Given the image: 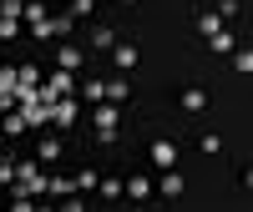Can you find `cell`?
<instances>
[{"mask_svg":"<svg viewBox=\"0 0 253 212\" xmlns=\"http://www.w3.org/2000/svg\"><path fill=\"white\" fill-rule=\"evenodd\" d=\"M112 61H117V71H137V66H142V46H137V40H117V46H112Z\"/></svg>","mask_w":253,"mask_h":212,"instance_id":"cell-1","label":"cell"},{"mask_svg":"<svg viewBox=\"0 0 253 212\" xmlns=\"http://www.w3.org/2000/svg\"><path fill=\"white\" fill-rule=\"evenodd\" d=\"M177 106H182L187 116H203L208 111V86H182L177 91Z\"/></svg>","mask_w":253,"mask_h":212,"instance_id":"cell-2","label":"cell"},{"mask_svg":"<svg viewBox=\"0 0 253 212\" xmlns=\"http://www.w3.org/2000/svg\"><path fill=\"white\" fill-rule=\"evenodd\" d=\"M157 192H162L167 202H177V197L187 192V182H182V172H177V167H162V177H157Z\"/></svg>","mask_w":253,"mask_h":212,"instance_id":"cell-3","label":"cell"},{"mask_svg":"<svg viewBox=\"0 0 253 212\" xmlns=\"http://www.w3.org/2000/svg\"><path fill=\"white\" fill-rule=\"evenodd\" d=\"M147 162H152L157 172H162V167H177V146L167 141V137H157L152 146H147Z\"/></svg>","mask_w":253,"mask_h":212,"instance_id":"cell-4","label":"cell"},{"mask_svg":"<svg viewBox=\"0 0 253 212\" xmlns=\"http://www.w3.org/2000/svg\"><path fill=\"white\" fill-rule=\"evenodd\" d=\"M122 197H132V202H152V182H147V177H126V182H122Z\"/></svg>","mask_w":253,"mask_h":212,"instance_id":"cell-5","label":"cell"},{"mask_svg":"<svg viewBox=\"0 0 253 212\" xmlns=\"http://www.w3.org/2000/svg\"><path fill=\"white\" fill-rule=\"evenodd\" d=\"M81 61H86V51H81V46H61V51H56V66L71 71V76L81 71Z\"/></svg>","mask_w":253,"mask_h":212,"instance_id":"cell-6","label":"cell"},{"mask_svg":"<svg viewBox=\"0 0 253 212\" xmlns=\"http://www.w3.org/2000/svg\"><path fill=\"white\" fill-rule=\"evenodd\" d=\"M233 46H238V35H233V31H213V35H208V51H218V56H228Z\"/></svg>","mask_w":253,"mask_h":212,"instance_id":"cell-7","label":"cell"},{"mask_svg":"<svg viewBox=\"0 0 253 212\" xmlns=\"http://www.w3.org/2000/svg\"><path fill=\"white\" fill-rule=\"evenodd\" d=\"M198 152H203V157H223V137H218V132H203V137H198Z\"/></svg>","mask_w":253,"mask_h":212,"instance_id":"cell-8","label":"cell"},{"mask_svg":"<svg viewBox=\"0 0 253 212\" xmlns=\"http://www.w3.org/2000/svg\"><path fill=\"white\" fill-rule=\"evenodd\" d=\"M228 56H233V71H238V76H248V71H253V51H248V46H233Z\"/></svg>","mask_w":253,"mask_h":212,"instance_id":"cell-9","label":"cell"},{"mask_svg":"<svg viewBox=\"0 0 253 212\" xmlns=\"http://www.w3.org/2000/svg\"><path fill=\"white\" fill-rule=\"evenodd\" d=\"M198 31H203V35L223 31V15H218V10H198Z\"/></svg>","mask_w":253,"mask_h":212,"instance_id":"cell-10","label":"cell"},{"mask_svg":"<svg viewBox=\"0 0 253 212\" xmlns=\"http://www.w3.org/2000/svg\"><path fill=\"white\" fill-rule=\"evenodd\" d=\"M117 40H122V35H117L112 26H96V31H91V46H101V51H112Z\"/></svg>","mask_w":253,"mask_h":212,"instance_id":"cell-11","label":"cell"},{"mask_svg":"<svg viewBox=\"0 0 253 212\" xmlns=\"http://www.w3.org/2000/svg\"><path fill=\"white\" fill-rule=\"evenodd\" d=\"M36 157H41V162H56V157H61V141H56V137H41V141H36Z\"/></svg>","mask_w":253,"mask_h":212,"instance_id":"cell-12","label":"cell"},{"mask_svg":"<svg viewBox=\"0 0 253 212\" xmlns=\"http://www.w3.org/2000/svg\"><path fill=\"white\" fill-rule=\"evenodd\" d=\"M26 126H31V116H5L0 132H5V137H26Z\"/></svg>","mask_w":253,"mask_h":212,"instance_id":"cell-13","label":"cell"},{"mask_svg":"<svg viewBox=\"0 0 253 212\" xmlns=\"http://www.w3.org/2000/svg\"><path fill=\"white\" fill-rule=\"evenodd\" d=\"M96 192L107 197V202H117V197H122V177H101V182H96Z\"/></svg>","mask_w":253,"mask_h":212,"instance_id":"cell-14","label":"cell"},{"mask_svg":"<svg viewBox=\"0 0 253 212\" xmlns=\"http://www.w3.org/2000/svg\"><path fill=\"white\" fill-rule=\"evenodd\" d=\"M96 167H81V172H76V187H81V192H96Z\"/></svg>","mask_w":253,"mask_h":212,"instance_id":"cell-15","label":"cell"},{"mask_svg":"<svg viewBox=\"0 0 253 212\" xmlns=\"http://www.w3.org/2000/svg\"><path fill=\"white\" fill-rule=\"evenodd\" d=\"M96 15V0H71V20H91Z\"/></svg>","mask_w":253,"mask_h":212,"instance_id":"cell-16","label":"cell"},{"mask_svg":"<svg viewBox=\"0 0 253 212\" xmlns=\"http://www.w3.org/2000/svg\"><path fill=\"white\" fill-rule=\"evenodd\" d=\"M132 96V81H107V101H126Z\"/></svg>","mask_w":253,"mask_h":212,"instance_id":"cell-17","label":"cell"},{"mask_svg":"<svg viewBox=\"0 0 253 212\" xmlns=\"http://www.w3.org/2000/svg\"><path fill=\"white\" fill-rule=\"evenodd\" d=\"M61 91H71V71H56L51 76V96H61Z\"/></svg>","mask_w":253,"mask_h":212,"instance_id":"cell-18","label":"cell"},{"mask_svg":"<svg viewBox=\"0 0 253 212\" xmlns=\"http://www.w3.org/2000/svg\"><path fill=\"white\" fill-rule=\"evenodd\" d=\"M218 15L223 20H238V0H218Z\"/></svg>","mask_w":253,"mask_h":212,"instance_id":"cell-19","label":"cell"},{"mask_svg":"<svg viewBox=\"0 0 253 212\" xmlns=\"http://www.w3.org/2000/svg\"><path fill=\"white\" fill-rule=\"evenodd\" d=\"M86 101H107V86H101V81H86Z\"/></svg>","mask_w":253,"mask_h":212,"instance_id":"cell-20","label":"cell"}]
</instances>
